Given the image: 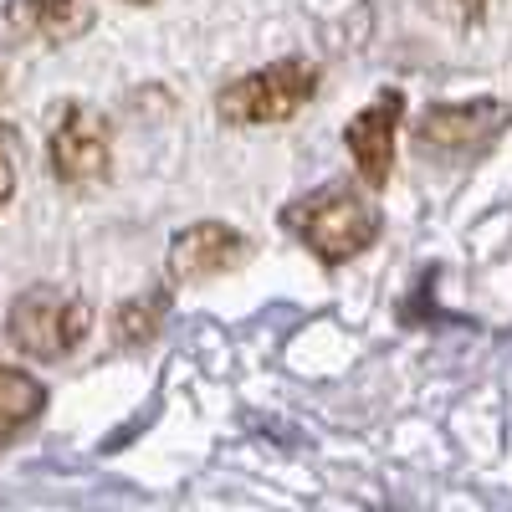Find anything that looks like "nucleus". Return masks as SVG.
Segmentation results:
<instances>
[{
	"mask_svg": "<svg viewBox=\"0 0 512 512\" xmlns=\"http://www.w3.org/2000/svg\"><path fill=\"white\" fill-rule=\"evenodd\" d=\"M282 226L303 241L318 262L338 267V262H354L359 251H369L384 231L379 205L364 200L354 185H323L303 200H292L282 210Z\"/></svg>",
	"mask_w": 512,
	"mask_h": 512,
	"instance_id": "obj_1",
	"label": "nucleus"
},
{
	"mask_svg": "<svg viewBox=\"0 0 512 512\" xmlns=\"http://www.w3.org/2000/svg\"><path fill=\"white\" fill-rule=\"evenodd\" d=\"M88 328H93L88 297H77L67 287H52V282L26 287L6 313V338L16 344V354H26L36 364H57V359L77 354Z\"/></svg>",
	"mask_w": 512,
	"mask_h": 512,
	"instance_id": "obj_2",
	"label": "nucleus"
},
{
	"mask_svg": "<svg viewBox=\"0 0 512 512\" xmlns=\"http://www.w3.org/2000/svg\"><path fill=\"white\" fill-rule=\"evenodd\" d=\"M318 62L308 57H282L272 67H256L236 82H226L221 98H216V113L236 128H262V123H287L297 118L313 98H318Z\"/></svg>",
	"mask_w": 512,
	"mask_h": 512,
	"instance_id": "obj_3",
	"label": "nucleus"
},
{
	"mask_svg": "<svg viewBox=\"0 0 512 512\" xmlns=\"http://www.w3.org/2000/svg\"><path fill=\"white\" fill-rule=\"evenodd\" d=\"M47 164L62 185H93L108 175L113 164V128L98 108L88 103H67L52 123L47 139Z\"/></svg>",
	"mask_w": 512,
	"mask_h": 512,
	"instance_id": "obj_4",
	"label": "nucleus"
},
{
	"mask_svg": "<svg viewBox=\"0 0 512 512\" xmlns=\"http://www.w3.org/2000/svg\"><path fill=\"white\" fill-rule=\"evenodd\" d=\"M507 123V103L502 98H477V103H441L431 113H420L415 123V144L425 154H446V159H466L487 149Z\"/></svg>",
	"mask_w": 512,
	"mask_h": 512,
	"instance_id": "obj_5",
	"label": "nucleus"
},
{
	"mask_svg": "<svg viewBox=\"0 0 512 512\" xmlns=\"http://www.w3.org/2000/svg\"><path fill=\"white\" fill-rule=\"evenodd\" d=\"M400 118H405V98L395 88H384L369 108H359L344 128V144L354 154V169L369 190H384L395 175V139H400Z\"/></svg>",
	"mask_w": 512,
	"mask_h": 512,
	"instance_id": "obj_6",
	"label": "nucleus"
},
{
	"mask_svg": "<svg viewBox=\"0 0 512 512\" xmlns=\"http://www.w3.org/2000/svg\"><path fill=\"white\" fill-rule=\"evenodd\" d=\"M251 241L221 221H195L190 231H180L169 241V277L175 282H210V277H226L231 267L246 262Z\"/></svg>",
	"mask_w": 512,
	"mask_h": 512,
	"instance_id": "obj_7",
	"label": "nucleus"
},
{
	"mask_svg": "<svg viewBox=\"0 0 512 512\" xmlns=\"http://www.w3.org/2000/svg\"><path fill=\"white\" fill-rule=\"evenodd\" d=\"M6 26L21 41L67 47V41L93 31V6L88 0H6Z\"/></svg>",
	"mask_w": 512,
	"mask_h": 512,
	"instance_id": "obj_8",
	"label": "nucleus"
},
{
	"mask_svg": "<svg viewBox=\"0 0 512 512\" xmlns=\"http://www.w3.org/2000/svg\"><path fill=\"white\" fill-rule=\"evenodd\" d=\"M41 410H47V390H41V379H31L16 364H0V451L16 446L36 425Z\"/></svg>",
	"mask_w": 512,
	"mask_h": 512,
	"instance_id": "obj_9",
	"label": "nucleus"
},
{
	"mask_svg": "<svg viewBox=\"0 0 512 512\" xmlns=\"http://www.w3.org/2000/svg\"><path fill=\"white\" fill-rule=\"evenodd\" d=\"M159 323H164V297H134V303H123L118 308V344H128V349H139V344H149V338L159 333Z\"/></svg>",
	"mask_w": 512,
	"mask_h": 512,
	"instance_id": "obj_10",
	"label": "nucleus"
},
{
	"mask_svg": "<svg viewBox=\"0 0 512 512\" xmlns=\"http://www.w3.org/2000/svg\"><path fill=\"white\" fill-rule=\"evenodd\" d=\"M21 154H26L21 134H16L11 123H0V205H6V200L16 195V180H21Z\"/></svg>",
	"mask_w": 512,
	"mask_h": 512,
	"instance_id": "obj_11",
	"label": "nucleus"
},
{
	"mask_svg": "<svg viewBox=\"0 0 512 512\" xmlns=\"http://www.w3.org/2000/svg\"><path fill=\"white\" fill-rule=\"evenodd\" d=\"M420 11L446 21V26H477L482 11H487V0H420Z\"/></svg>",
	"mask_w": 512,
	"mask_h": 512,
	"instance_id": "obj_12",
	"label": "nucleus"
},
{
	"mask_svg": "<svg viewBox=\"0 0 512 512\" xmlns=\"http://www.w3.org/2000/svg\"><path fill=\"white\" fill-rule=\"evenodd\" d=\"M0 98H6V67H0Z\"/></svg>",
	"mask_w": 512,
	"mask_h": 512,
	"instance_id": "obj_13",
	"label": "nucleus"
},
{
	"mask_svg": "<svg viewBox=\"0 0 512 512\" xmlns=\"http://www.w3.org/2000/svg\"><path fill=\"white\" fill-rule=\"evenodd\" d=\"M128 6H149V0H128Z\"/></svg>",
	"mask_w": 512,
	"mask_h": 512,
	"instance_id": "obj_14",
	"label": "nucleus"
}]
</instances>
